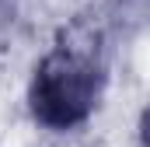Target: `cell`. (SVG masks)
<instances>
[{
    "label": "cell",
    "mask_w": 150,
    "mask_h": 147,
    "mask_svg": "<svg viewBox=\"0 0 150 147\" xmlns=\"http://www.w3.org/2000/svg\"><path fill=\"white\" fill-rule=\"evenodd\" d=\"M101 91V74L91 56L77 49L49 53L32 81V112L52 130H70L84 123Z\"/></svg>",
    "instance_id": "1"
},
{
    "label": "cell",
    "mask_w": 150,
    "mask_h": 147,
    "mask_svg": "<svg viewBox=\"0 0 150 147\" xmlns=\"http://www.w3.org/2000/svg\"><path fill=\"white\" fill-rule=\"evenodd\" d=\"M140 133H143V147H150V109L143 112V126H140Z\"/></svg>",
    "instance_id": "2"
}]
</instances>
